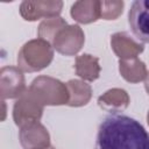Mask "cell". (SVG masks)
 <instances>
[{
	"instance_id": "obj_4",
	"label": "cell",
	"mask_w": 149,
	"mask_h": 149,
	"mask_svg": "<svg viewBox=\"0 0 149 149\" xmlns=\"http://www.w3.org/2000/svg\"><path fill=\"white\" fill-rule=\"evenodd\" d=\"M43 112L42 102L27 90L14 104L13 119L16 126L20 128L33 122H38Z\"/></svg>"
},
{
	"instance_id": "obj_1",
	"label": "cell",
	"mask_w": 149,
	"mask_h": 149,
	"mask_svg": "<svg viewBox=\"0 0 149 149\" xmlns=\"http://www.w3.org/2000/svg\"><path fill=\"white\" fill-rule=\"evenodd\" d=\"M95 149H149V134L135 119L111 114L99 126Z\"/></svg>"
},
{
	"instance_id": "obj_6",
	"label": "cell",
	"mask_w": 149,
	"mask_h": 149,
	"mask_svg": "<svg viewBox=\"0 0 149 149\" xmlns=\"http://www.w3.org/2000/svg\"><path fill=\"white\" fill-rule=\"evenodd\" d=\"M128 23L136 38L149 43V0H136L132 3Z\"/></svg>"
},
{
	"instance_id": "obj_5",
	"label": "cell",
	"mask_w": 149,
	"mask_h": 149,
	"mask_svg": "<svg viewBox=\"0 0 149 149\" xmlns=\"http://www.w3.org/2000/svg\"><path fill=\"white\" fill-rule=\"evenodd\" d=\"M85 42L83 29L77 24H70L61 29L52 41V47L62 55H76Z\"/></svg>"
},
{
	"instance_id": "obj_3",
	"label": "cell",
	"mask_w": 149,
	"mask_h": 149,
	"mask_svg": "<svg viewBox=\"0 0 149 149\" xmlns=\"http://www.w3.org/2000/svg\"><path fill=\"white\" fill-rule=\"evenodd\" d=\"M28 90L42 102L43 106L64 105L68 104L70 99L66 84L47 76L35 78Z\"/></svg>"
},
{
	"instance_id": "obj_10",
	"label": "cell",
	"mask_w": 149,
	"mask_h": 149,
	"mask_svg": "<svg viewBox=\"0 0 149 149\" xmlns=\"http://www.w3.org/2000/svg\"><path fill=\"white\" fill-rule=\"evenodd\" d=\"M111 45L120 59L136 58L143 51V44L136 42L125 31L115 33L111 36Z\"/></svg>"
},
{
	"instance_id": "obj_17",
	"label": "cell",
	"mask_w": 149,
	"mask_h": 149,
	"mask_svg": "<svg viewBox=\"0 0 149 149\" xmlns=\"http://www.w3.org/2000/svg\"><path fill=\"white\" fill-rule=\"evenodd\" d=\"M123 1H100V14L104 20H115L122 13Z\"/></svg>"
},
{
	"instance_id": "obj_18",
	"label": "cell",
	"mask_w": 149,
	"mask_h": 149,
	"mask_svg": "<svg viewBox=\"0 0 149 149\" xmlns=\"http://www.w3.org/2000/svg\"><path fill=\"white\" fill-rule=\"evenodd\" d=\"M144 87H146V91L149 94V72L147 73V77H146V80H144Z\"/></svg>"
},
{
	"instance_id": "obj_13",
	"label": "cell",
	"mask_w": 149,
	"mask_h": 149,
	"mask_svg": "<svg viewBox=\"0 0 149 149\" xmlns=\"http://www.w3.org/2000/svg\"><path fill=\"white\" fill-rule=\"evenodd\" d=\"M74 69L76 73L87 81H93L98 79L101 70L99 65V58L88 54L80 55L76 58Z\"/></svg>"
},
{
	"instance_id": "obj_19",
	"label": "cell",
	"mask_w": 149,
	"mask_h": 149,
	"mask_svg": "<svg viewBox=\"0 0 149 149\" xmlns=\"http://www.w3.org/2000/svg\"><path fill=\"white\" fill-rule=\"evenodd\" d=\"M147 121H148V125H149V112H148V115H147Z\"/></svg>"
},
{
	"instance_id": "obj_20",
	"label": "cell",
	"mask_w": 149,
	"mask_h": 149,
	"mask_svg": "<svg viewBox=\"0 0 149 149\" xmlns=\"http://www.w3.org/2000/svg\"><path fill=\"white\" fill-rule=\"evenodd\" d=\"M45 149H55V148H54V147H51V146H50V147H48V148H45Z\"/></svg>"
},
{
	"instance_id": "obj_14",
	"label": "cell",
	"mask_w": 149,
	"mask_h": 149,
	"mask_svg": "<svg viewBox=\"0 0 149 149\" xmlns=\"http://www.w3.org/2000/svg\"><path fill=\"white\" fill-rule=\"evenodd\" d=\"M119 71L121 76L129 83H139L147 77L146 64L137 57L132 59H120Z\"/></svg>"
},
{
	"instance_id": "obj_7",
	"label": "cell",
	"mask_w": 149,
	"mask_h": 149,
	"mask_svg": "<svg viewBox=\"0 0 149 149\" xmlns=\"http://www.w3.org/2000/svg\"><path fill=\"white\" fill-rule=\"evenodd\" d=\"M26 91L22 70L15 66H3L0 71V92L2 100L20 98Z\"/></svg>"
},
{
	"instance_id": "obj_15",
	"label": "cell",
	"mask_w": 149,
	"mask_h": 149,
	"mask_svg": "<svg viewBox=\"0 0 149 149\" xmlns=\"http://www.w3.org/2000/svg\"><path fill=\"white\" fill-rule=\"evenodd\" d=\"M68 90H69V106L72 107H80L86 105L91 97H92V88L85 81L78 80V79H71L66 83Z\"/></svg>"
},
{
	"instance_id": "obj_2",
	"label": "cell",
	"mask_w": 149,
	"mask_h": 149,
	"mask_svg": "<svg viewBox=\"0 0 149 149\" xmlns=\"http://www.w3.org/2000/svg\"><path fill=\"white\" fill-rule=\"evenodd\" d=\"M52 58V45L43 38H35L28 41L21 48L17 55V65L22 71L36 72L47 68Z\"/></svg>"
},
{
	"instance_id": "obj_16",
	"label": "cell",
	"mask_w": 149,
	"mask_h": 149,
	"mask_svg": "<svg viewBox=\"0 0 149 149\" xmlns=\"http://www.w3.org/2000/svg\"><path fill=\"white\" fill-rule=\"evenodd\" d=\"M66 26H68L66 21L59 16L45 19L38 26V30H37L38 38H43L51 44L55 36L57 35V33Z\"/></svg>"
},
{
	"instance_id": "obj_11",
	"label": "cell",
	"mask_w": 149,
	"mask_h": 149,
	"mask_svg": "<svg viewBox=\"0 0 149 149\" xmlns=\"http://www.w3.org/2000/svg\"><path fill=\"white\" fill-rule=\"evenodd\" d=\"M71 16L79 23H91L97 21L100 14V1L81 0L76 1L71 7Z\"/></svg>"
},
{
	"instance_id": "obj_8",
	"label": "cell",
	"mask_w": 149,
	"mask_h": 149,
	"mask_svg": "<svg viewBox=\"0 0 149 149\" xmlns=\"http://www.w3.org/2000/svg\"><path fill=\"white\" fill-rule=\"evenodd\" d=\"M63 8L62 1H23L20 5V14L27 21L57 17Z\"/></svg>"
},
{
	"instance_id": "obj_9",
	"label": "cell",
	"mask_w": 149,
	"mask_h": 149,
	"mask_svg": "<svg viewBox=\"0 0 149 149\" xmlns=\"http://www.w3.org/2000/svg\"><path fill=\"white\" fill-rule=\"evenodd\" d=\"M20 142L23 149H45L50 147V136L43 125L33 122L21 127Z\"/></svg>"
},
{
	"instance_id": "obj_12",
	"label": "cell",
	"mask_w": 149,
	"mask_h": 149,
	"mask_svg": "<svg viewBox=\"0 0 149 149\" xmlns=\"http://www.w3.org/2000/svg\"><path fill=\"white\" fill-rule=\"evenodd\" d=\"M98 104L101 108L116 114V112L127 108L129 105V95L122 88H111L98 98Z\"/></svg>"
}]
</instances>
